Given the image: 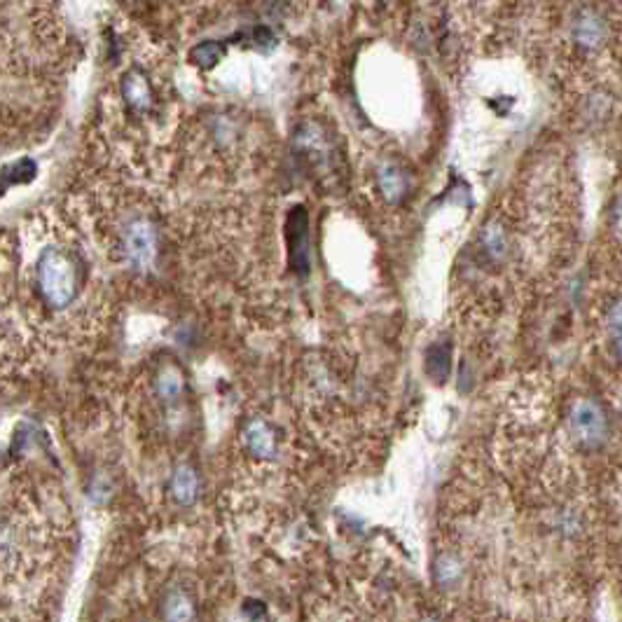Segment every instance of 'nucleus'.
Listing matches in <instances>:
<instances>
[{"label": "nucleus", "instance_id": "obj_4", "mask_svg": "<svg viewBox=\"0 0 622 622\" xmlns=\"http://www.w3.org/2000/svg\"><path fill=\"white\" fill-rule=\"evenodd\" d=\"M569 36L571 43L578 47L580 52H597L608 43L611 29H608V19L599 8H578L573 12L569 22Z\"/></svg>", "mask_w": 622, "mask_h": 622}, {"label": "nucleus", "instance_id": "obj_2", "mask_svg": "<svg viewBox=\"0 0 622 622\" xmlns=\"http://www.w3.org/2000/svg\"><path fill=\"white\" fill-rule=\"evenodd\" d=\"M117 246L131 269H150L160 255V232L150 218L131 216L122 227Z\"/></svg>", "mask_w": 622, "mask_h": 622}, {"label": "nucleus", "instance_id": "obj_5", "mask_svg": "<svg viewBox=\"0 0 622 622\" xmlns=\"http://www.w3.org/2000/svg\"><path fill=\"white\" fill-rule=\"evenodd\" d=\"M120 94L124 99V106L136 115H148L157 103L155 87H152L148 73L138 66L129 68L120 78Z\"/></svg>", "mask_w": 622, "mask_h": 622}, {"label": "nucleus", "instance_id": "obj_1", "mask_svg": "<svg viewBox=\"0 0 622 622\" xmlns=\"http://www.w3.org/2000/svg\"><path fill=\"white\" fill-rule=\"evenodd\" d=\"M31 281L43 309L61 314L71 309L85 290V258L73 244H43L33 260Z\"/></svg>", "mask_w": 622, "mask_h": 622}, {"label": "nucleus", "instance_id": "obj_11", "mask_svg": "<svg viewBox=\"0 0 622 622\" xmlns=\"http://www.w3.org/2000/svg\"><path fill=\"white\" fill-rule=\"evenodd\" d=\"M480 251L489 262H503L508 255V237L499 223L487 225L480 234Z\"/></svg>", "mask_w": 622, "mask_h": 622}, {"label": "nucleus", "instance_id": "obj_7", "mask_svg": "<svg viewBox=\"0 0 622 622\" xmlns=\"http://www.w3.org/2000/svg\"><path fill=\"white\" fill-rule=\"evenodd\" d=\"M244 447L248 454H253L260 461H272L279 454V435L265 419H251L241 433Z\"/></svg>", "mask_w": 622, "mask_h": 622}, {"label": "nucleus", "instance_id": "obj_3", "mask_svg": "<svg viewBox=\"0 0 622 622\" xmlns=\"http://www.w3.org/2000/svg\"><path fill=\"white\" fill-rule=\"evenodd\" d=\"M569 431L585 449H597L608 438V417L594 398H578L569 407Z\"/></svg>", "mask_w": 622, "mask_h": 622}, {"label": "nucleus", "instance_id": "obj_6", "mask_svg": "<svg viewBox=\"0 0 622 622\" xmlns=\"http://www.w3.org/2000/svg\"><path fill=\"white\" fill-rule=\"evenodd\" d=\"M160 622H197L199 601L185 585H169L157 601Z\"/></svg>", "mask_w": 622, "mask_h": 622}, {"label": "nucleus", "instance_id": "obj_9", "mask_svg": "<svg viewBox=\"0 0 622 622\" xmlns=\"http://www.w3.org/2000/svg\"><path fill=\"white\" fill-rule=\"evenodd\" d=\"M463 576H466V566H463L461 557L456 552L440 550L435 552L433 562H431V578L433 585L442 592H452L463 583Z\"/></svg>", "mask_w": 622, "mask_h": 622}, {"label": "nucleus", "instance_id": "obj_12", "mask_svg": "<svg viewBox=\"0 0 622 622\" xmlns=\"http://www.w3.org/2000/svg\"><path fill=\"white\" fill-rule=\"evenodd\" d=\"M155 391H157V398H160L162 403L176 405L178 400L183 398V393H185L183 375L176 368L162 370L160 375H157V379H155Z\"/></svg>", "mask_w": 622, "mask_h": 622}, {"label": "nucleus", "instance_id": "obj_14", "mask_svg": "<svg viewBox=\"0 0 622 622\" xmlns=\"http://www.w3.org/2000/svg\"><path fill=\"white\" fill-rule=\"evenodd\" d=\"M611 218H613V227H615V232H618L620 237H622V192H620L618 202L613 204V213H611Z\"/></svg>", "mask_w": 622, "mask_h": 622}, {"label": "nucleus", "instance_id": "obj_8", "mask_svg": "<svg viewBox=\"0 0 622 622\" xmlns=\"http://www.w3.org/2000/svg\"><path fill=\"white\" fill-rule=\"evenodd\" d=\"M169 496L176 506L181 508H192L197 506L199 496H202V478H199V471L190 463H181L171 471L169 478Z\"/></svg>", "mask_w": 622, "mask_h": 622}, {"label": "nucleus", "instance_id": "obj_15", "mask_svg": "<svg viewBox=\"0 0 622 622\" xmlns=\"http://www.w3.org/2000/svg\"><path fill=\"white\" fill-rule=\"evenodd\" d=\"M417 622H445V620H442L440 615H435V613H426V615H421Z\"/></svg>", "mask_w": 622, "mask_h": 622}, {"label": "nucleus", "instance_id": "obj_13", "mask_svg": "<svg viewBox=\"0 0 622 622\" xmlns=\"http://www.w3.org/2000/svg\"><path fill=\"white\" fill-rule=\"evenodd\" d=\"M606 340L611 354L622 363V297L606 311Z\"/></svg>", "mask_w": 622, "mask_h": 622}, {"label": "nucleus", "instance_id": "obj_10", "mask_svg": "<svg viewBox=\"0 0 622 622\" xmlns=\"http://www.w3.org/2000/svg\"><path fill=\"white\" fill-rule=\"evenodd\" d=\"M377 185L389 202H400L410 190V178H407L405 169L396 167V164H384L377 171Z\"/></svg>", "mask_w": 622, "mask_h": 622}]
</instances>
